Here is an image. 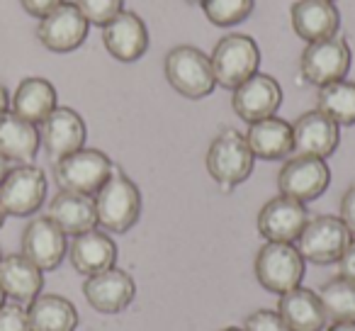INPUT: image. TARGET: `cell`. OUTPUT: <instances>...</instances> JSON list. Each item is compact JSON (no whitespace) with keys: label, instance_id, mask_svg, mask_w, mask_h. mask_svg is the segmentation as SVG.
<instances>
[{"label":"cell","instance_id":"3957f363","mask_svg":"<svg viewBox=\"0 0 355 331\" xmlns=\"http://www.w3.org/2000/svg\"><path fill=\"white\" fill-rule=\"evenodd\" d=\"M163 74H166L171 88L188 100H202L217 88L212 61L202 49L193 44L173 46L163 61Z\"/></svg>","mask_w":355,"mask_h":331},{"label":"cell","instance_id":"8d00e7d4","mask_svg":"<svg viewBox=\"0 0 355 331\" xmlns=\"http://www.w3.org/2000/svg\"><path fill=\"white\" fill-rule=\"evenodd\" d=\"M6 112H10V93L3 83H0V117Z\"/></svg>","mask_w":355,"mask_h":331},{"label":"cell","instance_id":"e575fe53","mask_svg":"<svg viewBox=\"0 0 355 331\" xmlns=\"http://www.w3.org/2000/svg\"><path fill=\"white\" fill-rule=\"evenodd\" d=\"M64 0H20V6H22V10L27 12V15H32V17H44V15H49L54 8H59Z\"/></svg>","mask_w":355,"mask_h":331},{"label":"cell","instance_id":"7402d4cb","mask_svg":"<svg viewBox=\"0 0 355 331\" xmlns=\"http://www.w3.org/2000/svg\"><path fill=\"white\" fill-rule=\"evenodd\" d=\"M46 217L66 234V237H78L98 227V214H95V200L90 195L59 190L51 198Z\"/></svg>","mask_w":355,"mask_h":331},{"label":"cell","instance_id":"f546056e","mask_svg":"<svg viewBox=\"0 0 355 331\" xmlns=\"http://www.w3.org/2000/svg\"><path fill=\"white\" fill-rule=\"evenodd\" d=\"M200 8L214 27H234L251 17L256 0H205Z\"/></svg>","mask_w":355,"mask_h":331},{"label":"cell","instance_id":"d6a6232c","mask_svg":"<svg viewBox=\"0 0 355 331\" xmlns=\"http://www.w3.org/2000/svg\"><path fill=\"white\" fill-rule=\"evenodd\" d=\"M0 331H32L30 316L22 305L0 307Z\"/></svg>","mask_w":355,"mask_h":331},{"label":"cell","instance_id":"7bdbcfd3","mask_svg":"<svg viewBox=\"0 0 355 331\" xmlns=\"http://www.w3.org/2000/svg\"><path fill=\"white\" fill-rule=\"evenodd\" d=\"M6 217H8V214L3 212V207H0V227H3V222H6Z\"/></svg>","mask_w":355,"mask_h":331},{"label":"cell","instance_id":"8992f818","mask_svg":"<svg viewBox=\"0 0 355 331\" xmlns=\"http://www.w3.org/2000/svg\"><path fill=\"white\" fill-rule=\"evenodd\" d=\"M114 163L100 148H78V151L69 153V156L54 161V178L61 190H71V193L90 195L93 198L105 180L112 176Z\"/></svg>","mask_w":355,"mask_h":331},{"label":"cell","instance_id":"4dcf8cb0","mask_svg":"<svg viewBox=\"0 0 355 331\" xmlns=\"http://www.w3.org/2000/svg\"><path fill=\"white\" fill-rule=\"evenodd\" d=\"M90 25L105 27L117 12L124 10V0H73Z\"/></svg>","mask_w":355,"mask_h":331},{"label":"cell","instance_id":"9a60e30c","mask_svg":"<svg viewBox=\"0 0 355 331\" xmlns=\"http://www.w3.org/2000/svg\"><path fill=\"white\" fill-rule=\"evenodd\" d=\"M309 222V210L304 203H297L285 195L268 200L258 212V234L266 241L295 244L300 239L304 224Z\"/></svg>","mask_w":355,"mask_h":331},{"label":"cell","instance_id":"5bb4252c","mask_svg":"<svg viewBox=\"0 0 355 331\" xmlns=\"http://www.w3.org/2000/svg\"><path fill=\"white\" fill-rule=\"evenodd\" d=\"M282 105V88L272 76L268 74H253L248 80H243L239 88H234L232 108L246 124L261 122L266 117L280 110Z\"/></svg>","mask_w":355,"mask_h":331},{"label":"cell","instance_id":"6da1fadb","mask_svg":"<svg viewBox=\"0 0 355 331\" xmlns=\"http://www.w3.org/2000/svg\"><path fill=\"white\" fill-rule=\"evenodd\" d=\"M98 227L107 234H127L141 217V190L124 171L114 166L112 176L93 195Z\"/></svg>","mask_w":355,"mask_h":331},{"label":"cell","instance_id":"277c9868","mask_svg":"<svg viewBox=\"0 0 355 331\" xmlns=\"http://www.w3.org/2000/svg\"><path fill=\"white\" fill-rule=\"evenodd\" d=\"M253 271H256V280L261 282V287H266L268 292H275V295H285V292L302 285L306 261L302 258L295 244L266 241L258 248Z\"/></svg>","mask_w":355,"mask_h":331},{"label":"cell","instance_id":"ab89813d","mask_svg":"<svg viewBox=\"0 0 355 331\" xmlns=\"http://www.w3.org/2000/svg\"><path fill=\"white\" fill-rule=\"evenodd\" d=\"M222 331H243V326H224Z\"/></svg>","mask_w":355,"mask_h":331},{"label":"cell","instance_id":"9c48e42d","mask_svg":"<svg viewBox=\"0 0 355 331\" xmlns=\"http://www.w3.org/2000/svg\"><path fill=\"white\" fill-rule=\"evenodd\" d=\"M350 237L353 234L340 222V217L316 214V217H309V222L304 224L295 246L300 248L304 261L316 263V266H331V263H338V258L343 256Z\"/></svg>","mask_w":355,"mask_h":331},{"label":"cell","instance_id":"74e56055","mask_svg":"<svg viewBox=\"0 0 355 331\" xmlns=\"http://www.w3.org/2000/svg\"><path fill=\"white\" fill-rule=\"evenodd\" d=\"M324 331H355V321H336V324H329Z\"/></svg>","mask_w":355,"mask_h":331},{"label":"cell","instance_id":"83f0119b","mask_svg":"<svg viewBox=\"0 0 355 331\" xmlns=\"http://www.w3.org/2000/svg\"><path fill=\"white\" fill-rule=\"evenodd\" d=\"M316 110L334 119L338 127L355 124V83L353 80H334L321 85L316 93Z\"/></svg>","mask_w":355,"mask_h":331},{"label":"cell","instance_id":"4316f807","mask_svg":"<svg viewBox=\"0 0 355 331\" xmlns=\"http://www.w3.org/2000/svg\"><path fill=\"white\" fill-rule=\"evenodd\" d=\"M32 331H76L78 309L64 295H40L27 307Z\"/></svg>","mask_w":355,"mask_h":331},{"label":"cell","instance_id":"d4e9b609","mask_svg":"<svg viewBox=\"0 0 355 331\" xmlns=\"http://www.w3.org/2000/svg\"><path fill=\"white\" fill-rule=\"evenodd\" d=\"M246 142L251 146L253 156L263 158V161H280V158H287L290 153H295L292 122L277 117V114L248 124Z\"/></svg>","mask_w":355,"mask_h":331},{"label":"cell","instance_id":"1f68e13d","mask_svg":"<svg viewBox=\"0 0 355 331\" xmlns=\"http://www.w3.org/2000/svg\"><path fill=\"white\" fill-rule=\"evenodd\" d=\"M243 331H292L277 309H258L246 316Z\"/></svg>","mask_w":355,"mask_h":331},{"label":"cell","instance_id":"f6af8a7d","mask_svg":"<svg viewBox=\"0 0 355 331\" xmlns=\"http://www.w3.org/2000/svg\"><path fill=\"white\" fill-rule=\"evenodd\" d=\"M331 3H334V0H331Z\"/></svg>","mask_w":355,"mask_h":331},{"label":"cell","instance_id":"f35d334b","mask_svg":"<svg viewBox=\"0 0 355 331\" xmlns=\"http://www.w3.org/2000/svg\"><path fill=\"white\" fill-rule=\"evenodd\" d=\"M8 171H10V161L0 156V183H3V178L8 176Z\"/></svg>","mask_w":355,"mask_h":331},{"label":"cell","instance_id":"cb8c5ba5","mask_svg":"<svg viewBox=\"0 0 355 331\" xmlns=\"http://www.w3.org/2000/svg\"><path fill=\"white\" fill-rule=\"evenodd\" d=\"M277 314L287 321V326L292 331H324L329 326L324 305L319 300V292L302 285L280 295Z\"/></svg>","mask_w":355,"mask_h":331},{"label":"cell","instance_id":"d6986e66","mask_svg":"<svg viewBox=\"0 0 355 331\" xmlns=\"http://www.w3.org/2000/svg\"><path fill=\"white\" fill-rule=\"evenodd\" d=\"M292 30L300 40L321 42L340 30V12L331 0H295L290 8Z\"/></svg>","mask_w":355,"mask_h":331},{"label":"cell","instance_id":"836d02e7","mask_svg":"<svg viewBox=\"0 0 355 331\" xmlns=\"http://www.w3.org/2000/svg\"><path fill=\"white\" fill-rule=\"evenodd\" d=\"M340 222L348 227V232L355 237V183L348 185V190L340 198V210H338Z\"/></svg>","mask_w":355,"mask_h":331},{"label":"cell","instance_id":"52a82bcc","mask_svg":"<svg viewBox=\"0 0 355 331\" xmlns=\"http://www.w3.org/2000/svg\"><path fill=\"white\" fill-rule=\"evenodd\" d=\"M46 176L35 163H17L0 183V207L8 217H32L46 200Z\"/></svg>","mask_w":355,"mask_h":331},{"label":"cell","instance_id":"603a6c76","mask_svg":"<svg viewBox=\"0 0 355 331\" xmlns=\"http://www.w3.org/2000/svg\"><path fill=\"white\" fill-rule=\"evenodd\" d=\"M56 108H59V93H56L54 83L46 78H40V76L22 78L20 85L15 88V93L10 95V112L37 124V127Z\"/></svg>","mask_w":355,"mask_h":331},{"label":"cell","instance_id":"ee69618b","mask_svg":"<svg viewBox=\"0 0 355 331\" xmlns=\"http://www.w3.org/2000/svg\"><path fill=\"white\" fill-rule=\"evenodd\" d=\"M0 258H3V248H0Z\"/></svg>","mask_w":355,"mask_h":331},{"label":"cell","instance_id":"ba28073f","mask_svg":"<svg viewBox=\"0 0 355 331\" xmlns=\"http://www.w3.org/2000/svg\"><path fill=\"white\" fill-rule=\"evenodd\" d=\"M353 64V51L343 37H329L321 42H309L300 56V74L309 85H329L343 80Z\"/></svg>","mask_w":355,"mask_h":331},{"label":"cell","instance_id":"2e32d148","mask_svg":"<svg viewBox=\"0 0 355 331\" xmlns=\"http://www.w3.org/2000/svg\"><path fill=\"white\" fill-rule=\"evenodd\" d=\"M69 253V239L49 217H35L22 232V256L40 271H56Z\"/></svg>","mask_w":355,"mask_h":331},{"label":"cell","instance_id":"d590c367","mask_svg":"<svg viewBox=\"0 0 355 331\" xmlns=\"http://www.w3.org/2000/svg\"><path fill=\"white\" fill-rule=\"evenodd\" d=\"M338 275L355 282V237H350L343 256L338 258Z\"/></svg>","mask_w":355,"mask_h":331},{"label":"cell","instance_id":"5b68a950","mask_svg":"<svg viewBox=\"0 0 355 331\" xmlns=\"http://www.w3.org/2000/svg\"><path fill=\"white\" fill-rule=\"evenodd\" d=\"M212 74L217 85L227 90H234L248 80L253 74H258L261 69V49H258L256 40L241 32L227 35L214 44L212 54Z\"/></svg>","mask_w":355,"mask_h":331},{"label":"cell","instance_id":"4fadbf2b","mask_svg":"<svg viewBox=\"0 0 355 331\" xmlns=\"http://www.w3.org/2000/svg\"><path fill=\"white\" fill-rule=\"evenodd\" d=\"M85 139H88L85 119L80 117L73 108H61L59 105V108L40 124L42 148H44L51 161H59V158L83 148Z\"/></svg>","mask_w":355,"mask_h":331},{"label":"cell","instance_id":"8fae6325","mask_svg":"<svg viewBox=\"0 0 355 331\" xmlns=\"http://www.w3.org/2000/svg\"><path fill=\"white\" fill-rule=\"evenodd\" d=\"M90 30V22L83 17V12L76 8V3H61L49 15L40 17L37 22V40L42 46L54 54H69L76 51L85 42Z\"/></svg>","mask_w":355,"mask_h":331},{"label":"cell","instance_id":"30bf717a","mask_svg":"<svg viewBox=\"0 0 355 331\" xmlns=\"http://www.w3.org/2000/svg\"><path fill=\"white\" fill-rule=\"evenodd\" d=\"M329 185H331V169L329 163H326V158L295 153V156L282 163L280 173H277L280 195L304 205L321 198L329 190Z\"/></svg>","mask_w":355,"mask_h":331},{"label":"cell","instance_id":"e0dca14e","mask_svg":"<svg viewBox=\"0 0 355 331\" xmlns=\"http://www.w3.org/2000/svg\"><path fill=\"white\" fill-rule=\"evenodd\" d=\"M103 44L112 59L134 64L148 51V27L134 10H122L103 27Z\"/></svg>","mask_w":355,"mask_h":331},{"label":"cell","instance_id":"7a4b0ae2","mask_svg":"<svg viewBox=\"0 0 355 331\" xmlns=\"http://www.w3.org/2000/svg\"><path fill=\"white\" fill-rule=\"evenodd\" d=\"M253 166L256 156L248 146L246 134L234 127H224L212 139L207 148V171L224 193H232L236 185L246 183L253 173Z\"/></svg>","mask_w":355,"mask_h":331},{"label":"cell","instance_id":"ac0fdd59","mask_svg":"<svg viewBox=\"0 0 355 331\" xmlns=\"http://www.w3.org/2000/svg\"><path fill=\"white\" fill-rule=\"evenodd\" d=\"M292 144L302 156L329 158L340 144V127L321 110H309L292 122Z\"/></svg>","mask_w":355,"mask_h":331},{"label":"cell","instance_id":"ffe728a7","mask_svg":"<svg viewBox=\"0 0 355 331\" xmlns=\"http://www.w3.org/2000/svg\"><path fill=\"white\" fill-rule=\"evenodd\" d=\"M69 261L80 275H95L107 268H114L117 263V244L112 241L107 232L103 229H90L85 234L73 237L69 244Z\"/></svg>","mask_w":355,"mask_h":331},{"label":"cell","instance_id":"60d3db41","mask_svg":"<svg viewBox=\"0 0 355 331\" xmlns=\"http://www.w3.org/2000/svg\"><path fill=\"white\" fill-rule=\"evenodd\" d=\"M6 305V292H3V287H0V307Z\"/></svg>","mask_w":355,"mask_h":331},{"label":"cell","instance_id":"f1b7e54d","mask_svg":"<svg viewBox=\"0 0 355 331\" xmlns=\"http://www.w3.org/2000/svg\"><path fill=\"white\" fill-rule=\"evenodd\" d=\"M329 324L336 321H355V282L345 278H334L319 290Z\"/></svg>","mask_w":355,"mask_h":331},{"label":"cell","instance_id":"b9f144b4","mask_svg":"<svg viewBox=\"0 0 355 331\" xmlns=\"http://www.w3.org/2000/svg\"><path fill=\"white\" fill-rule=\"evenodd\" d=\"M185 3H190V6H202L205 0H185Z\"/></svg>","mask_w":355,"mask_h":331},{"label":"cell","instance_id":"7c38bea8","mask_svg":"<svg viewBox=\"0 0 355 331\" xmlns=\"http://www.w3.org/2000/svg\"><path fill=\"white\" fill-rule=\"evenodd\" d=\"M83 297L100 314H119L137 297V282L122 268H107V271L85 278Z\"/></svg>","mask_w":355,"mask_h":331},{"label":"cell","instance_id":"484cf974","mask_svg":"<svg viewBox=\"0 0 355 331\" xmlns=\"http://www.w3.org/2000/svg\"><path fill=\"white\" fill-rule=\"evenodd\" d=\"M40 127L15 112L0 117V156L10 163H32L40 151Z\"/></svg>","mask_w":355,"mask_h":331},{"label":"cell","instance_id":"44dd1931","mask_svg":"<svg viewBox=\"0 0 355 331\" xmlns=\"http://www.w3.org/2000/svg\"><path fill=\"white\" fill-rule=\"evenodd\" d=\"M0 287L15 305H30L42 295L44 271H40L22 253H8L0 258Z\"/></svg>","mask_w":355,"mask_h":331}]
</instances>
